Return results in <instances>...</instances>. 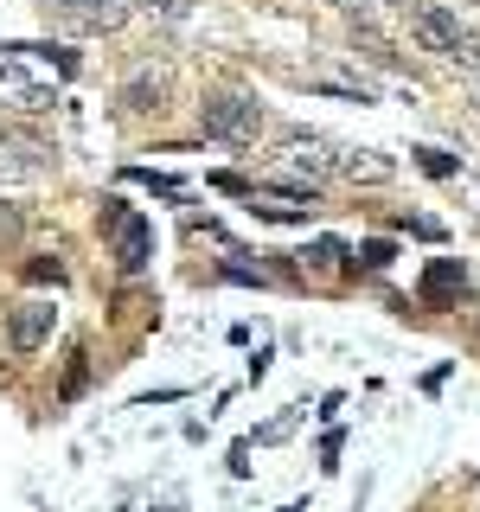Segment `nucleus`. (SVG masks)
Segmentation results:
<instances>
[{
    "instance_id": "1",
    "label": "nucleus",
    "mask_w": 480,
    "mask_h": 512,
    "mask_svg": "<svg viewBox=\"0 0 480 512\" xmlns=\"http://www.w3.org/2000/svg\"><path fill=\"white\" fill-rule=\"evenodd\" d=\"M199 128L224 148H250L256 135H263V109L250 103V96H205L199 103Z\"/></svg>"
},
{
    "instance_id": "2",
    "label": "nucleus",
    "mask_w": 480,
    "mask_h": 512,
    "mask_svg": "<svg viewBox=\"0 0 480 512\" xmlns=\"http://www.w3.org/2000/svg\"><path fill=\"white\" fill-rule=\"evenodd\" d=\"M0 109H13V116H39V109L58 103V84L52 77H32L26 71V52H13V45H0Z\"/></svg>"
},
{
    "instance_id": "3",
    "label": "nucleus",
    "mask_w": 480,
    "mask_h": 512,
    "mask_svg": "<svg viewBox=\"0 0 480 512\" xmlns=\"http://www.w3.org/2000/svg\"><path fill=\"white\" fill-rule=\"evenodd\" d=\"M103 231L116 237V263L135 276V269H148V256H154V224L148 218H135L122 199H103Z\"/></svg>"
},
{
    "instance_id": "4",
    "label": "nucleus",
    "mask_w": 480,
    "mask_h": 512,
    "mask_svg": "<svg viewBox=\"0 0 480 512\" xmlns=\"http://www.w3.org/2000/svg\"><path fill=\"white\" fill-rule=\"evenodd\" d=\"M397 7L410 13V32H416V39H423L429 52H442V58L455 52V39L468 32V26H461V20H455L448 7H436V0H397Z\"/></svg>"
},
{
    "instance_id": "5",
    "label": "nucleus",
    "mask_w": 480,
    "mask_h": 512,
    "mask_svg": "<svg viewBox=\"0 0 480 512\" xmlns=\"http://www.w3.org/2000/svg\"><path fill=\"white\" fill-rule=\"evenodd\" d=\"M52 327H58V308L52 301H20V308H13V320H7V340H13V352H39L45 340H52Z\"/></svg>"
},
{
    "instance_id": "6",
    "label": "nucleus",
    "mask_w": 480,
    "mask_h": 512,
    "mask_svg": "<svg viewBox=\"0 0 480 512\" xmlns=\"http://www.w3.org/2000/svg\"><path fill=\"white\" fill-rule=\"evenodd\" d=\"M333 160H340V148H333V141H320V135H288L282 141V167L288 173H301V180H327L333 173Z\"/></svg>"
},
{
    "instance_id": "7",
    "label": "nucleus",
    "mask_w": 480,
    "mask_h": 512,
    "mask_svg": "<svg viewBox=\"0 0 480 512\" xmlns=\"http://www.w3.org/2000/svg\"><path fill=\"white\" fill-rule=\"evenodd\" d=\"M45 7H52L58 20L84 26V32H116L128 20V0H45Z\"/></svg>"
},
{
    "instance_id": "8",
    "label": "nucleus",
    "mask_w": 480,
    "mask_h": 512,
    "mask_svg": "<svg viewBox=\"0 0 480 512\" xmlns=\"http://www.w3.org/2000/svg\"><path fill=\"white\" fill-rule=\"evenodd\" d=\"M122 103L135 109V116H148V109H167V71H160V64H141V71L122 84Z\"/></svg>"
},
{
    "instance_id": "9",
    "label": "nucleus",
    "mask_w": 480,
    "mask_h": 512,
    "mask_svg": "<svg viewBox=\"0 0 480 512\" xmlns=\"http://www.w3.org/2000/svg\"><path fill=\"white\" fill-rule=\"evenodd\" d=\"M32 180H45V160H39V148L0 141V186H32Z\"/></svg>"
},
{
    "instance_id": "10",
    "label": "nucleus",
    "mask_w": 480,
    "mask_h": 512,
    "mask_svg": "<svg viewBox=\"0 0 480 512\" xmlns=\"http://www.w3.org/2000/svg\"><path fill=\"white\" fill-rule=\"evenodd\" d=\"M461 282H468V269H461L455 256L429 263V276H423V308H442V301H455V295H461Z\"/></svg>"
},
{
    "instance_id": "11",
    "label": "nucleus",
    "mask_w": 480,
    "mask_h": 512,
    "mask_svg": "<svg viewBox=\"0 0 480 512\" xmlns=\"http://www.w3.org/2000/svg\"><path fill=\"white\" fill-rule=\"evenodd\" d=\"M333 173H346V180H391V160L372 154V148H340Z\"/></svg>"
},
{
    "instance_id": "12",
    "label": "nucleus",
    "mask_w": 480,
    "mask_h": 512,
    "mask_svg": "<svg viewBox=\"0 0 480 512\" xmlns=\"http://www.w3.org/2000/svg\"><path fill=\"white\" fill-rule=\"evenodd\" d=\"M416 167H423L429 180H448V173H455V154H442V148H416Z\"/></svg>"
},
{
    "instance_id": "13",
    "label": "nucleus",
    "mask_w": 480,
    "mask_h": 512,
    "mask_svg": "<svg viewBox=\"0 0 480 512\" xmlns=\"http://www.w3.org/2000/svg\"><path fill=\"white\" fill-rule=\"evenodd\" d=\"M448 58H455L461 71H474V77H480V32H461V39H455V52H448Z\"/></svg>"
},
{
    "instance_id": "14",
    "label": "nucleus",
    "mask_w": 480,
    "mask_h": 512,
    "mask_svg": "<svg viewBox=\"0 0 480 512\" xmlns=\"http://www.w3.org/2000/svg\"><path fill=\"white\" fill-rule=\"evenodd\" d=\"M20 231H26L20 212H13V205H0V250H13V244H20Z\"/></svg>"
},
{
    "instance_id": "15",
    "label": "nucleus",
    "mask_w": 480,
    "mask_h": 512,
    "mask_svg": "<svg viewBox=\"0 0 480 512\" xmlns=\"http://www.w3.org/2000/svg\"><path fill=\"white\" fill-rule=\"evenodd\" d=\"M340 256H346V250L333 244V237H320V244L308 250V269H333V263H340Z\"/></svg>"
},
{
    "instance_id": "16",
    "label": "nucleus",
    "mask_w": 480,
    "mask_h": 512,
    "mask_svg": "<svg viewBox=\"0 0 480 512\" xmlns=\"http://www.w3.org/2000/svg\"><path fill=\"white\" fill-rule=\"evenodd\" d=\"M26 276H32V282H64V263H58V256H52V263L39 256V263H26Z\"/></svg>"
},
{
    "instance_id": "17",
    "label": "nucleus",
    "mask_w": 480,
    "mask_h": 512,
    "mask_svg": "<svg viewBox=\"0 0 480 512\" xmlns=\"http://www.w3.org/2000/svg\"><path fill=\"white\" fill-rule=\"evenodd\" d=\"M391 256H397L391 244H365V250H359V263H365V269H384V263H391Z\"/></svg>"
},
{
    "instance_id": "18",
    "label": "nucleus",
    "mask_w": 480,
    "mask_h": 512,
    "mask_svg": "<svg viewBox=\"0 0 480 512\" xmlns=\"http://www.w3.org/2000/svg\"><path fill=\"white\" fill-rule=\"evenodd\" d=\"M295 416H301V410H282V416H276V423H269V429H263V442H282V436H288V429H295Z\"/></svg>"
},
{
    "instance_id": "19",
    "label": "nucleus",
    "mask_w": 480,
    "mask_h": 512,
    "mask_svg": "<svg viewBox=\"0 0 480 512\" xmlns=\"http://www.w3.org/2000/svg\"><path fill=\"white\" fill-rule=\"evenodd\" d=\"M333 7H346V13H365V7H372V0H333Z\"/></svg>"
}]
</instances>
